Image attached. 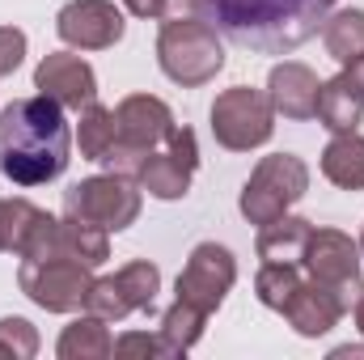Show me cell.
Instances as JSON below:
<instances>
[{
  "label": "cell",
  "instance_id": "obj_1",
  "mask_svg": "<svg viewBox=\"0 0 364 360\" xmlns=\"http://www.w3.org/2000/svg\"><path fill=\"white\" fill-rule=\"evenodd\" d=\"M339 0H170L174 13L203 17L229 43L259 51V55H288L309 43Z\"/></svg>",
  "mask_w": 364,
  "mask_h": 360
},
{
  "label": "cell",
  "instance_id": "obj_2",
  "mask_svg": "<svg viewBox=\"0 0 364 360\" xmlns=\"http://www.w3.org/2000/svg\"><path fill=\"white\" fill-rule=\"evenodd\" d=\"M73 162V132L64 106L47 93L17 97L0 110V174L17 186L55 182Z\"/></svg>",
  "mask_w": 364,
  "mask_h": 360
},
{
  "label": "cell",
  "instance_id": "obj_3",
  "mask_svg": "<svg viewBox=\"0 0 364 360\" xmlns=\"http://www.w3.org/2000/svg\"><path fill=\"white\" fill-rule=\"evenodd\" d=\"M157 64L161 73L182 85V90H199L208 81H216V73L225 68V43L216 34V26H208L203 17L174 13L170 21H161L157 34Z\"/></svg>",
  "mask_w": 364,
  "mask_h": 360
},
{
  "label": "cell",
  "instance_id": "obj_4",
  "mask_svg": "<svg viewBox=\"0 0 364 360\" xmlns=\"http://www.w3.org/2000/svg\"><path fill=\"white\" fill-rule=\"evenodd\" d=\"M305 191H309V166L292 153H272L250 170L237 195V208L250 225H267L275 216H284L296 199H305Z\"/></svg>",
  "mask_w": 364,
  "mask_h": 360
},
{
  "label": "cell",
  "instance_id": "obj_5",
  "mask_svg": "<svg viewBox=\"0 0 364 360\" xmlns=\"http://www.w3.org/2000/svg\"><path fill=\"white\" fill-rule=\"evenodd\" d=\"M140 203L144 199L136 191V179H123V174H93L64 191V216L97 225L106 233L132 229L140 221Z\"/></svg>",
  "mask_w": 364,
  "mask_h": 360
},
{
  "label": "cell",
  "instance_id": "obj_6",
  "mask_svg": "<svg viewBox=\"0 0 364 360\" xmlns=\"http://www.w3.org/2000/svg\"><path fill=\"white\" fill-rule=\"evenodd\" d=\"M272 132H275V106L267 90L233 85V90L216 93V102H212V136H216L220 149L250 153V149L267 144Z\"/></svg>",
  "mask_w": 364,
  "mask_h": 360
},
{
  "label": "cell",
  "instance_id": "obj_7",
  "mask_svg": "<svg viewBox=\"0 0 364 360\" xmlns=\"http://www.w3.org/2000/svg\"><path fill=\"white\" fill-rule=\"evenodd\" d=\"M17 284L38 309H47V314H77V309H85V297L93 288V268L81 263V259H68V255L21 259Z\"/></svg>",
  "mask_w": 364,
  "mask_h": 360
},
{
  "label": "cell",
  "instance_id": "obj_8",
  "mask_svg": "<svg viewBox=\"0 0 364 360\" xmlns=\"http://www.w3.org/2000/svg\"><path fill=\"white\" fill-rule=\"evenodd\" d=\"M301 263L309 271V280L335 288L343 297L348 314H352V305L360 301V292H364V275H360V246L348 233H339V229H314Z\"/></svg>",
  "mask_w": 364,
  "mask_h": 360
},
{
  "label": "cell",
  "instance_id": "obj_9",
  "mask_svg": "<svg viewBox=\"0 0 364 360\" xmlns=\"http://www.w3.org/2000/svg\"><path fill=\"white\" fill-rule=\"evenodd\" d=\"M157 292H161V271H157V263L136 259V263L119 268L114 275L93 280L90 297H85V309L97 314V318H106V322H119V318H127L136 309H153Z\"/></svg>",
  "mask_w": 364,
  "mask_h": 360
},
{
  "label": "cell",
  "instance_id": "obj_10",
  "mask_svg": "<svg viewBox=\"0 0 364 360\" xmlns=\"http://www.w3.org/2000/svg\"><path fill=\"white\" fill-rule=\"evenodd\" d=\"M233 280H237V259H233V250H229V246H216V242H199V246L191 250L186 268H182L178 284H174V292H178L174 301H186V305H195V309H203V314L212 318V314L225 305Z\"/></svg>",
  "mask_w": 364,
  "mask_h": 360
},
{
  "label": "cell",
  "instance_id": "obj_11",
  "mask_svg": "<svg viewBox=\"0 0 364 360\" xmlns=\"http://www.w3.org/2000/svg\"><path fill=\"white\" fill-rule=\"evenodd\" d=\"M195 170H199V140H195L191 127H174V132L166 136V144H157V149L144 157L136 182H140L153 199H182V195L191 191Z\"/></svg>",
  "mask_w": 364,
  "mask_h": 360
},
{
  "label": "cell",
  "instance_id": "obj_12",
  "mask_svg": "<svg viewBox=\"0 0 364 360\" xmlns=\"http://www.w3.org/2000/svg\"><path fill=\"white\" fill-rule=\"evenodd\" d=\"M127 21L114 9V0H73L55 17V34L77 51H106L123 38Z\"/></svg>",
  "mask_w": 364,
  "mask_h": 360
},
{
  "label": "cell",
  "instance_id": "obj_13",
  "mask_svg": "<svg viewBox=\"0 0 364 360\" xmlns=\"http://www.w3.org/2000/svg\"><path fill=\"white\" fill-rule=\"evenodd\" d=\"M114 123H119L114 144H127V149H140V153H153L178 127L174 123V110L161 97H153V93H127L114 106Z\"/></svg>",
  "mask_w": 364,
  "mask_h": 360
},
{
  "label": "cell",
  "instance_id": "obj_14",
  "mask_svg": "<svg viewBox=\"0 0 364 360\" xmlns=\"http://www.w3.org/2000/svg\"><path fill=\"white\" fill-rule=\"evenodd\" d=\"M34 90L47 93L51 102H60L64 110H85L97 97V77L93 68L73 55V51H51L38 68H34Z\"/></svg>",
  "mask_w": 364,
  "mask_h": 360
},
{
  "label": "cell",
  "instance_id": "obj_15",
  "mask_svg": "<svg viewBox=\"0 0 364 360\" xmlns=\"http://www.w3.org/2000/svg\"><path fill=\"white\" fill-rule=\"evenodd\" d=\"M318 93L322 81L309 64L301 60H284L275 64L272 77H267V97H272L275 115L292 119V123H305V119H318Z\"/></svg>",
  "mask_w": 364,
  "mask_h": 360
},
{
  "label": "cell",
  "instance_id": "obj_16",
  "mask_svg": "<svg viewBox=\"0 0 364 360\" xmlns=\"http://www.w3.org/2000/svg\"><path fill=\"white\" fill-rule=\"evenodd\" d=\"M348 314V305H343V297L335 292V288H326V284H318V280H301V288L292 292V301L284 305V318L292 322V331L296 335H305V339H318V335H326L331 327H339V318Z\"/></svg>",
  "mask_w": 364,
  "mask_h": 360
},
{
  "label": "cell",
  "instance_id": "obj_17",
  "mask_svg": "<svg viewBox=\"0 0 364 360\" xmlns=\"http://www.w3.org/2000/svg\"><path fill=\"white\" fill-rule=\"evenodd\" d=\"M309 238H314V221L288 216V212H284V216H275V221H267V225H259L255 250H259L263 263H301Z\"/></svg>",
  "mask_w": 364,
  "mask_h": 360
},
{
  "label": "cell",
  "instance_id": "obj_18",
  "mask_svg": "<svg viewBox=\"0 0 364 360\" xmlns=\"http://www.w3.org/2000/svg\"><path fill=\"white\" fill-rule=\"evenodd\" d=\"M318 123L326 132H356L364 123V93L348 81V73L322 81L318 93Z\"/></svg>",
  "mask_w": 364,
  "mask_h": 360
},
{
  "label": "cell",
  "instance_id": "obj_19",
  "mask_svg": "<svg viewBox=\"0 0 364 360\" xmlns=\"http://www.w3.org/2000/svg\"><path fill=\"white\" fill-rule=\"evenodd\" d=\"M322 174L339 191H364V136L360 132H335L322 149Z\"/></svg>",
  "mask_w": 364,
  "mask_h": 360
},
{
  "label": "cell",
  "instance_id": "obj_20",
  "mask_svg": "<svg viewBox=\"0 0 364 360\" xmlns=\"http://www.w3.org/2000/svg\"><path fill=\"white\" fill-rule=\"evenodd\" d=\"M55 352H60V360H106V356H114V339H110V331H106V318H97V314L85 309L73 327H64Z\"/></svg>",
  "mask_w": 364,
  "mask_h": 360
},
{
  "label": "cell",
  "instance_id": "obj_21",
  "mask_svg": "<svg viewBox=\"0 0 364 360\" xmlns=\"http://www.w3.org/2000/svg\"><path fill=\"white\" fill-rule=\"evenodd\" d=\"M322 43H326V55L339 60V64H352L364 55V9H339L326 17L322 26Z\"/></svg>",
  "mask_w": 364,
  "mask_h": 360
},
{
  "label": "cell",
  "instance_id": "obj_22",
  "mask_svg": "<svg viewBox=\"0 0 364 360\" xmlns=\"http://www.w3.org/2000/svg\"><path fill=\"white\" fill-rule=\"evenodd\" d=\"M203 327H208V314H203V309H195V305H186V301H174V305L161 314V327H157L166 356H182V352H191V348L199 344Z\"/></svg>",
  "mask_w": 364,
  "mask_h": 360
},
{
  "label": "cell",
  "instance_id": "obj_23",
  "mask_svg": "<svg viewBox=\"0 0 364 360\" xmlns=\"http://www.w3.org/2000/svg\"><path fill=\"white\" fill-rule=\"evenodd\" d=\"M47 212L30 199H0V255H21Z\"/></svg>",
  "mask_w": 364,
  "mask_h": 360
},
{
  "label": "cell",
  "instance_id": "obj_24",
  "mask_svg": "<svg viewBox=\"0 0 364 360\" xmlns=\"http://www.w3.org/2000/svg\"><path fill=\"white\" fill-rule=\"evenodd\" d=\"M114 136H119L114 110H110V106H102V102L93 97L90 106L81 110V127H77V144H81V157H85V162H102V157L110 153Z\"/></svg>",
  "mask_w": 364,
  "mask_h": 360
},
{
  "label": "cell",
  "instance_id": "obj_25",
  "mask_svg": "<svg viewBox=\"0 0 364 360\" xmlns=\"http://www.w3.org/2000/svg\"><path fill=\"white\" fill-rule=\"evenodd\" d=\"M301 263H263L259 275H255V292H259V301L275 309V314H284V305L292 301V292L301 288Z\"/></svg>",
  "mask_w": 364,
  "mask_h": 360
},
{
  "label": "cell",
  "instance_id": "obj_26",
  "mask_svg": "<svg viewBox=\"0 0 364 360\" xmlns=\"http://www.w3.org/2000/svg\"><path fill=\"white\" fill-rule=\"evenodd\" d=\"M38 356V331L26 318H0V360Z\"/></svg>",
  "mask_w": 364,
  "mask_h": 360
},
{
  "label": "cell",
  "instance_id": "obj_27",
  "mask_svg": "<svg viewBox=\"0 0 364 360\" xmlns=\"http://www.w3.org/2000/svg\"><path fill=\"white\" fill-rule=\"evenodd\" d=\"M114 356H166L161 348V335H149V331H127L114 339Z\"/></svg>",
  "mask_w": 364,
  "mask_h": 360
},
{
  "label": "cell",
  "instance_id": "obj_28",
  "mask_svg": "<svg viewBox=\"0 0 364 360\" xmlns=\"http://www.w3.org/2000/svg\"><path fill=\"white\" fill-rule=\"evenodd\" d=\"M26 60V34L17 26H0V77L17 73Z\"/></svg>",
  "mask_w": 364,
  "mask_h": 360
},
{
  "label": "cell",
  "instance_id": "obj_29",
  "mask_svg": "<svg viewBox=\"0 0 364 360\" xmlns=\"http://www.w3.org/2000/svg\"><path fill=\"white\" fill-rule=\"evenodd\" d=\"M127 4V13H136V17H166L170 13V0H123Z\"/></svg>",
  "mask_w": 364,
  "mask_h": 360
},
{
  "label": "cell",
  "instance_id": "obj_30",
  "mask_svg": "<svg viewBox=\"0 0 364 360\" xmlns=\"http://www.w3.org/2000/svg\"><path fill=\"white\" fill-rule=\"evenodd\" d=\"M343 73H348V81L364 93V55H360V60H352V64H343Z\"/></svg>",
  "mask_w": 364,
  "mask_h": 360
},
{
  "label": "cell",
  "instance_id": "obj_31",
  "mask_svg": "<svg viewBox=\"0 0 364 360\" xmlns=\"http://www.w3.org/2000/svg\"><path fill=\"white\" fill-rule=\"evenodd\" d=\"M331 356H335V360H343V356H360V360H364V344H356V348H352V344H343V348H335Z\"/></svg>",
  "mask_w": 364,
  "mask_h": 360
},
{
  "label": "cell",
  "instance_id": "obj_32",
  "mask_svg": "<svg viewBox=\"0 0 364 360\" xmlns=\"http://www.w3.org/2000/svg\"><path fill=\"white\" fill-rule=\"evenodd\" d=\"M352 318H356V331L364 335V292H360V301L352 305Z\"/></svg>",
  "mask_w": 364,
  "mask_h": 360
},
{
  "label": "cell",
  "instance_id": "obj_33",
  "mask_svg": "<svg viewBox=\"0 0 364 360\" xmlns=\"http://www.w3.org/2000/svg\"><path fill=\"white\" fill-rule=\"evenodd\" d=\"M360 255H364V238H360Z\"/></svg>",
  "mask_w": 364,
  "mask_h": 360
}]
</instances>
